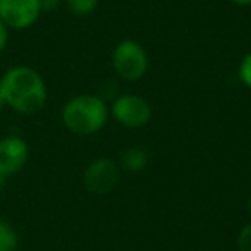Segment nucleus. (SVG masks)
<instances>
[{
  "label": "nucleus",
  "mask_w": 251,
  "mask_h": 251,
  "mask_svg": "<svg viewBox=\"0 0 251 251\" xmlns=\"http://www.w3.org/2000/svg\"><path fill=\"white\" fill-rule=\"evenodd\" d=\"M121 165L129 172H141L148 165V153L147 150L140 147H133L124 150L121 157Z\"/></svg>",
  "instance_id": "8"
},
{
  "label": "nucleus",
  "mask_w": 251,
  "mask_h": 251,
  "mask_svg": "<svg viewBox=\"0 0 251 251\" xmlns=\"http://www.w3.org/2000/svg\"><path fill=\"white\" fill-rule=\"evenodd\" d=\"M239 77L248 88H251V52L246 53L239 66Z\"/></svg>",
  "instance_id": "12"
},
{
  "label": "nucleus",
  "mask_w": 251,
  "mask_h": 251,
  "mask_svg": "<svg viewBox=\"0 0 251 251\" xmlns=\"http://www.w3.org/2000/svg\"><path fill=\"white\" fill-rule=\"evenodd\" d=\"M42 12H52L60 5V0H38Z\"/></svg>",
  "instance_id": "13"
},
{
  "label": "nucleus",
  "mask_w": 251,
  "mask_h": 251,
  "mask_svg": "<svg viewBox=\"0 0 251 251\" xmlns=\"http://www.w3.org/2000/svg\"><path fill=\"white\" fill-rule=\"evenodd\" d=\"M112 115L126 127H141L151 119V107L140 95H121L112 103Z\"/></svg>",
  "instance_id": "4"
},
{
  "label": "nucleus",
  "mask_w": 251,
  "mask_h": 251,
  "mask_svg": "<svg viewBox=\"0 0 251 251\" xmlns=\"http://www.w3.org/2000/svg\"><path fill=\"white\" fill-rule=\"evenodd\" d=\"M100 0H66L67 7L76 16H88L98 7Z\"/></svg>",
  "instance_id": "10"
},
{
  "label": "nucleus",
  "mask_w": 251,
  "mask_h": 251,
  "mask_svg": "<svg viewBox=\"0 0 251 251\" xmlns=\"http://www.w3.org/2000/svg\"><path fill=\"white\" fill-rule=\"evenodd\" d=\"M5 107L18 114L33 115L47 103V84L38 71L29 66H14L0 77Z\"/></svg>",
  "instance_id": "1"
},
{
  "label": "nucleus",
  "mask_w": 251,
  "mask_h": 251,
  "mask_svg": "<svg viewBox=\"0 0 251 251\" xmlns=\"http://www.w3.org/2000/svg\"><path fill=\"white\" fill-rule=\"evenodd\" d=\"M237 248L239 251H251V224L244 226L237 234Z\"/></svg>",
  "instance_id": "11"
},
{
  "label": "nucleus",
  "mask_w": 251,
  "mask_h": 251,
  "mask_svg": "<svg viewBox=\"0 0 251 251\" xmlns=\"http://www.w3.org/2000/svg\"><path fill=\"white\" fill-rule=\"evenodd\" d=\"M9 42V28L0 21V53L4 52V49L7 47Z\"/></svg>",
  "instance_id": "14"
},
{
  "label": "nucleus",
  "mask_w": 251,
  "mask_h": 251,
  "mask_svg": "<svg viewBox=\"0 0 251 251\" xmlns=\"http://www.w3.org/2000/svg\"><path fill=\"white\" fill-rule=\"evenodd\" d=\"M38 0H0V21L9 29H28L38 21Z\"/></svg>",
  "instance_id": "5"
},
{
  "label": "nucleus",
  "mask_w": 251,
  "mask_h": 251,
  "mask_svg": "<svg viewBox=\"0 0 251 251\" xmlns=\"http://www.w3.org/2000/svg\"><path fill=\"white\" fill-rule=\"evenodd\" d=\"M29 157L28 143L18 134H7L0 138V176L7 179L26 165Z\"/></svg>",
  "instance_id": "6"
},
{
  "label": "nucleus",
  "mask_w": 251,
  "mask_h": 251,
  "mask_svg": "<svg viewBox=\"0 0 251 251\" xmlns=\"http://www.w3.org/2000/svg\"><path fill=\"white\" fill-rule=\"evenodd\" d=\"M114 69L122 79L136 81L148 69V57L145 49L134 40H122L112 53Z\"/></svg>",
  "instance_id": "3"
},
{
  "label": "nucleus",
  "mask_w": 251,
  "mask_h": 251,
  "mask_svg": "<svg viewBox=\"0 0 251 251\" xmlns=\"http://www.w3.org/2000/svg\"><path fill=\"white\" fill-rule=\"evenodd\" d=\"M5 107V103H4V97H2V90H0V110Z\"/></svg>",
  "instance_id": "16"
},
{
  "label": "nucleus",
  "mask_w": 251,
  "mask_h": 251,
  "mask_svg": "<svg viewBox=\"0 0 251 251\" xmlns=\"http://www.w3.org/2000/svg\"><path fill=\"white\" fill-rule=\"evenodd\" d=\"M19 244L18 230L7 220L0 219V251H16Z\"/></svg>",
  "instance_id": "9"
},
{
  "label": "nucleus",
  "mask_w": 251,
  "mask_h": 251,
  "mask_svg": "<svg viewBox=\"0 0 251 251\" xmlns=\"http://www.w3.org/2000/svg\"><path fill=\"white\" fill-rule=\"evenodd\" d=\"M248 208H250V213H251V198H250V203H248Z\"/></svg>",
  "instance_id": "18"
},
{
  "label": "nucleus",
  "mask_w": 251,
  "mask_h": 251,
  "mask_svg": "<svg viewBox=\"0 0 251 251\" xmlns=\"http://www.w3.org/2000/svg\"><path fill=\"white\" fill-rule=\"evenodd\" d=\"M232 2L237 5H251V0H232Z\"/></svg>",
  "instance_id": "15"
},
{
  "label": "nucleus",
  "mask_w": 251,
  "mask_h": 251,
  "mask_svg": "<svg viewBox=\"0 0 251 251\" xmlns=\"http://www.w3.org/2000/svg\"><path fill=\"white\" fill-rule=\"evenodd\" d=\"M119 181V167L110 158H98L84 171V186L93 195H107Z\"/></svg>",
  "instance_id": "7"
},
{
  "label": "nucleus",
  "mask_w": 251,
  "mask_h": 251,
  "mask_svg": "<svg viewBox=\"0 0 251 251\" xmlns=\"http://www.w3.org/2000/svg\"><path fill=\"white\" fill-rule=\"evenodd\" d=\"M107 105L98 95H77L62 108V122L71 133L93 134L107 121Z\"/></svg>",
  "instance_id": "2"
},
{
  "label": "nucleus",
  "mask_w": 251,
  "mask_h": 251,
  "mask_svg": "<svg viewBox=\"0 0 251 251\" xmlns=\"http://www.w3.org/2000/svg\"><path fill=\"white\" fill-rule=\"evenodd\" d=\"M4 184H5V179L0 176V193H2V189H4Z\"/></svg>",
  "instance_id": "17"
}]
</instances>
